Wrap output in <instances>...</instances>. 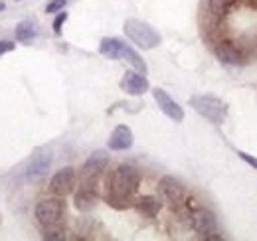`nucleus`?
Listing matches in <instances>:
<instances>
[{"label":"nucleus","instance_id":"obj_1","mask_svg":"<svg viewBox=\"0 0 257 241\" xmlns=\"http://www.w3.org/2000/svg\"><path fill=\"white\" fill-rule=\"evenodd\" d=\"M139 182H141L139 172L128 164H121L111 176L109 200L113 204L115 202H128L135 196V192L139 190Z\"/></svg>","mask_w":257,"mask_h":241},{"label":"nucleus","instance_id":"obj_2","mask_svg":"<svg viewBox=\"0 0 257 241\" xmlns=\"http://www.w3.org/2000/svg\"><path fill=\"white\" fill-rule=\"evenodd\" d=\"M125 34L128 36V40L139 46L141 50H153L161 44V36L159 32L155 30L153 26H149L147 22L143 20H137V18H128L125 22Z\"/></svg>","mask_w":257,"mask_h":241},{"label":"nucleus","instance_id":"obj_3","mask_svg":"<svg viewBox=\"0 0 257 241\" xmlns=\"http://www.w3.org/2000/svg\"><path fill=\"white\" fill-rule=\"evenodd\" d=\"M190 107L198 115H202L204 119H208L210 123L222 125L227 117V107L222 99L214 97V95H196L190 99Z\"/></svg>","mask_w":257,"mask_h":241},{"label":"nucleus","instance_id":"obj_4","mask_svg":"<svg viewBox=\"0 0 257 241\" xmlns=\"http://www.w3.org/2000/svg\"><path fill=\"white\" fill-rule=\"evenodd\" d=\"M159 194L161 198L174 210H178L180 206H184L186 202V192L184 186L172 176H162L159 182Z\"/></svg>","mask_w":257,"mask_h":241},{"label":"nucleus","instance_id":"obj_5","mask_svg":"<svg viewBox=\"0 0 257 241\" xmlns=\"http://www.w3.org/2000/svg\"><path fill=\"white\" fill-rule=\"evenodd\" d=\"M62 215H64V204L60 200H42L36 206V219L42 227L60 223Z\"/></svg>","mask_w":257,"mask_h":241},{"label":"nucleus","instance_id":"obj_6","mask_svg":"<svg viewBox=\"0 0 257 241\" xmlns=\"http://www.w3.org/2000/svg\"><path fill=\"white\" fill-rule=\"evenodd\" d=\"M73 188H75V170L71 166H65L62 170H58L50 182V192L58 198L69 196L73 192Z\"/></svg>","mask_w":257,"mask_h":241},{"label":"nucleus","instance_id":"obj_7","mask_svg":"<svg viewBox=\"0 0 257 241\" xmlns=\"http://www.w3.org/2000/svg\"><path fill=\"white\" fill-rule=\"evenodd\" d=\"M153 97H155V101H157L159 109H161L168 119L176 120V123H180V120L184 119V111H182V107H180V105H178V103H176V101H174L166 91L155 87V89H153Z\"/></svg>","mask_w":257,"mask_h":241},{"label":"nucleus","instance_id":"obj_8","mask_svg":"<svg viewBox=\"0 0 257 241\" xmlns=\"http://www.w3.org/2000/svg\"><path fill=\"white\" fill-rule=\"evenodd\" d=\"M190 225L196 233H200L204 237V235L216 231V215L208 208H198L190 213Z\"/></svg>","mask_w":257,"mask_h":241},{"label":"nucleus","instance_id":"obj_9","mask_svg":"<svg viewBox=\"0 0 257 241\" xmlns=\"http://www.w3.org/2000/svg\"><path fill=\"white\" fill-rule=\"evenodd\" d=\"M50 166H52V154H48V152L36 154L32 160L28 162L26 170H24V180L28 182L42 180L46 176V172L50 170Z\"/></svg>","mask_w":257,"mask_h":241},{"label":"nucleus","instance_id":"obj_10","mask_svg":"<svg viewBox=\"0 0 257 241\" xmlns=\"http://www.w3.org/2000/svg\"><path fill=\"white\" fill-rule=\"evenodd\" d=\"M97 204V190H95V180H85L83 186L75 192L73 198V206L79 211H89L93 210Z\"/></svg>","mask_w":257,"mask_h":241},{"label":"nucleus","instance_id":"obj_11","mask_svg":"<svg viewBox=\"0 0 257 241\" xmlns=\"http://www.w3.org/2000/svg\"><path fill=\"white\" fill-rule=\"evenodd\" d=\"M109 164V154L105 151H95L83 164V178L85 180H95L97 176L107 168Z\"/></svg>","mask_w":257,"mask_h":241},{"label":"nucleus","instance_id":"obj_12","mask_svg":"<svg viewBox=\"0 0 257 241\" xmlns=\"http://www.w3.org/2000/svg\"><path fill=\"white\" fill-rule=\"evenodd\" d=\"M121 89L128 95H143L149 91V81L141 71H127L121 79Z\"/></svg>","mask_w":257,"mask_h":241},{"label":"nucleus","instance_id":"obj_13","mask_svg":"<svg viewBox=\"0 0 257 241\" xmlns=\"http://www.w3.org/2000/svg\"><path fill=\"white\" fill-rule=\"evenodd\" d=\"M216 56L224 61V63H227V65H241V63H243V54H241V50H239L233 42H227V40L218 44Z\"/></svg>","mask_w":257,"mask_h":241},{"label":"nucleus","instance_id":"obj_14","mask_svg":"<svg viewBox=\"0 0 257 241\" xmlns=\"http://www.w3.org/2000/svg\"><path fill=\"white\" fill-rule=\"evenodd\" d=\"M133 147V133L127 125L115 127V131L109 137V149L111 151H127Z\"/></svg>","mask_w":257,"mask_h":241},{"label":"nucleus","instance_id":"obj_15","mask_svg":"<svg viewBox=\"0 0 257 241\" xmlns=\"http://www.w3.org/2000/svg\"><path fill=\"white\" fill-rule=\"evenodd\" d=\"M123 50H125V42H121L117 38H103L101 44H99V52L105 58H111V60H121Z\"/></svg>","mask_w":257,"mask_h":241},{"label":"nucleus","instance_id":"obj_16","mask_svg":"<svg viewBox=\"0 0 257 241\" xmlns=\"http://www.w3.org/2000/svg\"><path fill=\"white\" fill-rule=\"evenodd\" d=\"M137 210L141 211L143 215H147V217H155L161 211V202L155 196H145V198H141L137 202Z\"/></svg>","mask_w":257,"mask_h":241},{"label":"nucleus","instance_id":"obj_17","mask_svg":"<svg viewBox=\"0 0 257 241\" xmlns=\"http://www.w3.org/2000/svg\"><path fill=\"white\" fill-rule=\"evenodd\" d=\"M123 58H125V60H127L128 63L135 67V69H137V71H141V73H145V71H147L145 61L141 60V56H139V54H137L133 48H128L127 44H125V50H123Z\"/></svg>","mask_w":257,"mask_h":241},{"label":"nucleus","instance_id":"obj_18","mask_svg":"<svg viewBox=\"0 0 257 241\" xmlns=\"http://www.w3.org/2000/svg\"><path fill=\"white\" fill-rule=\"evenodd\" d=\"M42 237L48 241H62L65 239L64 235V227L60 223H54V225H46L42 227Z\"/></svg>","mask_w":257,"mask_h":241},{"label":"nucleus","instance_id":"obj_19","mask_svg":"<svg viewBox=\"0 0 257 241\" xmlns=\"http://www.w3.org/2000/svg\"><path fill=\"white\" fill-rule=\"evenodd\" d=\"M229 4H231V0H208L210 12H212L214 16H218V18H222L225 12H227Z\"/></svg>","mask_w":257,"mask_h":241},{"label":"nucleus","instance_id":"obj_20","mask_svg":"<svg viewBox=\"0 0 257 241\" xmlns=\"http://www.w3.org/2000/svg\"><path fill=\"white\" fill-rule=\"evenodd\" d=\"M34 36H36V28H34L32 24H28V22L18 24V28H16V38H18L20 42H30Z\"/></svg>","mask_w":257,"mask_h":241},{"label":"nucleus","instance_id":"obj_21","mask_svg":"<svg viewBox=\"0 0 257 241\" xmlns=\"http://www.w3.org/2000/svg\"><path fill=\"white\" fill-rule=\"evenodd\" d=\"M65 2H67V0H52V2L46 6V12H48V14L60 12V10H62V8L65 6Z\"/></svg>","mask_w":257,"mask_h":241},{"label":"nucleus","instance_id":"obj_22","mask_svg":"<svg viewBox=\"0 0 257 241\" xmlns=\"http://www.w3.org/2000/svg\"><path fill=\"white\" fill-rule=\"evenodd\" d=\"M65 20H67V12H60L58 18L54 20V32L56 34H62V26H64Z\"/></svg>","mask_w":257,"mask_h":241},{"label":"nucleus","instance_id":"obj_23","mask_svg":"<svg viewBox=\"0 0 257 241\" xmlns=\"http://www.w3.org/2000/svg\"><path fill=\"white\" fill-rule=\"evenodd\" d=\"M237 154H239V158H241V160H245L249 166H253V168L257 170V158L255 156H249L247 152H237Z\"/></svg>","mask_w":257,"mask_h":241},{"label":"nucleus","instance_id":"obj_24","mask_svg":"<svg viewBox=\"0 0 257 241\" xmlns=\"http://www.w3.org/2000/svg\"><path fill=\"white\" fill-rule=\"evenodd\" d=\"M14 50V44L12 42H0V56L6 54V52H12Z\"/></svg>","mask_w":257,"mask_h":241},{"label":"nucleus","instance_id":"obj_25","mask_svg":"<svg viewBox=\"0 0 257 241\" xmlns=\"http://www.w3.org/2000/svg\"><path fill=\"white\" fill-rule=\"evenodd\" d=\"M2 10H4V2H0V12H2Z\"/></svg>","mask_w":257,"mask_h":241}]
</instances>
